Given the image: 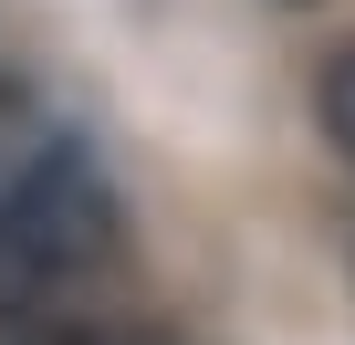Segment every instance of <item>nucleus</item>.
I'll return each mask as SVG.
<instances>
[{
    "label": "nucleus",
    "mask_w": 355,
    "mask_h": 345,
    "mask_svg": "<svg viewBox=\"0 0 355 345\" xmlns=\"http://www.w3.org/2000/svg\"><path fill=\"white\" fill-rule=\"evenodd\" d=\"M0 345H105V335H53V314H42V324H21V335H0Z\"/></svg>",
    "instance_id": "4"
},
{
    "label": "nucleus",
    "mask_w": 355,
    "mask_h": 345,
    "mask_svg": "<svg viewBox=\"0 0 355 345\" xmlns=\"http://www.w3.org/2000/svg\"><path fill=\"white\" fill-rule=\"evenodd\" d=\"M115 251V189L84 136H32V157L0 178V335L73 303V283Z\"/></svg>",
    "instance_id": "1"
},
{
    "label": "nucleus",
    "mask_w": 355,
    "mask_h": 345,
    "mask_svg": "<svg viewBox=\"0 0 355 345\" xmlns=\"http://www.w3.org/2000/svg\"><path fill=\"white\" fill-rule=\"evenodd\" d=\"M313 115H324V136L355 157V42H345V53H324V74H313Z\"/></svg>",
    "instance_id": "2"
},
{
    "label": "nucleus",
    "mask_w": 355,
    "mask_h": 345,
    "mask_svg": "<svg viewBox=\"0 0 355 345\" xmlns=\"http://www.w3.org/2000/svg\"><path fill=\"white\" fill-rule=\"evenodd\" d=\"M21 157H32V94H21L11 74H0V178H11Z\"/></svg>",
    "instance_id": "3"
}]
</instances>
